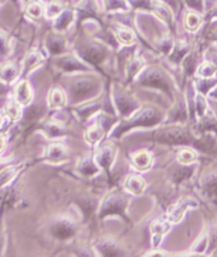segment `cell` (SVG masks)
I'll use <instances>...</instances> for the list:
<instances>
[{"label":"cell","instance_id":"36","mask_svg":"<svg viewBox=\"0 0 217 257\" xmlns=\"http://www.w3.org/2000/svg\"><path fill=\"white\" fill-rule=\"evenodd\" d=\"M212 16L214 17V16H216L217 17V6L213 9V12H212Z\"/></svg>","mask_w":217,"mask_h":257},{"label":"cell","instance_id":"6","mask_svg":"<svg viewBox=\"0 0 217 257\" xmlns=\"http://www.w3.org/2000/svg\"><path fill=\"white\" fill-rule=\"evenodd\" d=\"M57 66L65 71H77L84 70L85 66L71 55H66L57 59Z\"/></svg>","mask_w":217,"mask_h":257},{"label":"cell","instance_id":"28","mask_svg":"<svg viewBox=\"0 0 217 257\" xmlns=\"http://www.w3.org/2000/svg\"><path fill=\"white\" fill-rule=\"evenodd\" d=\"M19 103L17 101H11L7 105V114L12 118V120H17L21 117L22 111L19 108Z\"/></svg>","mask_w":217,"mask_h":257},{"label":"cell","instance_id":"32","mask_svg":"<svg viewBox=\"0 0 217 257\" xmlns=\"http://www.w3.org/2000/svg\"><path fill=\"white\" fill-rule=\"evenodd\" d=\"M205 187L209 193H212L213 195H217V176L212 177L205 183Z\"/></svg>","mask_w":217,"mask_h":257},{"label":"cell","instance_id":"1","mask_svg":"<svg viewBox=\"0 0 217 257\" xmlns=\"http://www.w3.org/2000/svg\"><path fill=\"white\" fill-rule=\"evenodd\" d=\"M142 83L144 85H151L161 89H169L170 81L166 74L158 68H151L142 76Z\"/></svg>","mask_w":217,"mask_h":257},{"label":"cell","instance_id":"21","mask_svg":"<svg viewBox=\"0 0 217 257\" xmlns=\"http://www.w3.org/2000/svg\"><path fill=\"white\" fill-rule=\"evenodd\" d=\"M44 61V56L38 51H31L25 59V69L27 71L31 70L39 64H42Z\"/></svg>","mask_w":217,"mask_h":257},{"label":"cell","instance_id":"14","mask_svg":"<svg viewBox=\"0 0 217 257\" xmlns=\"http://www.w3.org/2000/svg\"><path fill=\"white\" fill-rule=\"evenodd\" d=\"M66 105V96L62 89L54 88L49 94V106L52 109H61Z\"/></svg>","mask_w":217,"mask_h":257},{"label":"cell","instance_id":"23","mask_svg":"<svg viewBox=\"0 0 217 257\" xmlns=\"http://www.w3.org/2000/svg\"><path fill=\"white\" fill-rule=\"evenodd\" d=\"M63 11V5L57 0H53V2H50L47 5L45 14L48 18H56Z\"/></svg>","mask_w":217,"mask_h":257},{"label":"cell","instance_id":"17","mask_svg":"<svg viewBox=\"0 0 217 257\" xmlns=\"http://www.w3.org/2000/svg\"><path fill=\"white\" fill-rule=\"evenodd\" d=\"M115 157V150L113 146H104L100 153L96 156V160L102 165L104 169H108L110 167L113 159Z\"/></svg>","mask_w":217,"mask_h":257},{"label":"cell","instance_id":"35","mask_svg":"<svg viewBox=\"0 0 217 257\" xmlns=\"http://www.w3.org/2000/svg\"><path fill=\"white\" fill-rule=\"evenodd\" d=\"M6 147V139L4 137H0V154L5 151Z\"/></svg>","mask_w":217,"mask_h":257},{"label":"cell","instance_id":"31","mask_svg":"<svg viewBox=\"0 0 217 257\" xmlns=\"http://www.w3.org/2000/svg\"><path fill=\"white\" fill-rule=\"evenodd\" d=\"M128 3L136 9L152 10L153 7V0H128Z\"/></svg>","mask_w":217,"mask_h":257},{"label":"cell","instance_id":"2","mask_svg":"<svg viewBox=\"0 0 217 257\" xmlns=\"http://www.w3.org/2000/svg\"><path fill=\"white\" fill-rule=\"evenodd\" d=\"M81 54L85 59L89 61L90 63L98 64V63H101L106 57L107 51L103 46L97 45V44H92V45L85 47L83 52H81Z\"/></svg>","mask_w":217,"mask_h":257},{"label":"cell","instance_id":"3","mask_svg":"<svg viewBox=\"0 0 217 257\" xmlns=\"http://www.w3.org/2000/svg\"><path fill=\"white\" fill-rule=\"evenodd\" d=\"M194 204H195V201L190 198H184V199L180 200L178 203L174 205L171 209V211L169 213L170 220L172 222L180 221L183 218L184 213H185L187 207H189L190 205H194Z\"/></svg>","mask_w":217,"mask_h":257},{"label":"cell","instance_id":"5","mask_svg":"<svg viewBox=\"0 0 217 257\" xmlns=\"http://www.w3.org/2000/svg\"><path fill=\"white\" fill-rule=\"evenodd\" d=\"M46 46L50 53L55 55L61 54L66 48V41L60 34H51L47 38Z\"/></svg>","mask_w":217,"mask_h":257},{"label":"cell","instance_id":"22","mask_svg":"<svg viewBox=\"0 0 217 257\" xmlns=\"http://www.w3.org/2000/svg\"><path fill=\"white\" fill-rule=\"evenodd\" d=\"M67 151L65 150V147L60 144H52L50 147H49V152H48V157L49 159L51 160H56L60 161L63 160L64 158L67 156Z\"/></svg>","mask_w":217,"mask_h":257},{"label":"cell","instance_id":"13","mask_svg":"<svg viewBox=\"0 0 217 257\" xmlns=\"http://www.w3.org/2000/svg\"><path fill=\"white\" fill-rule=\"evenodd\" d=\"M46 8L44 7L41 0H30L28 2L26 7V13L28 16H30L33 19L42 18L45 14Z\"/></svg>","mask_w":217,"mask_h":257},{"label":"cell","instance_id":"30","mask_svg":"<svg viewBox=\"0 0 217 257\" xmlns=\"http://www.w3.org/2000/svg\"><path fill=\"white\" fill-rule=\"evenodd\" d=\"M195 154L190 151V150H184V151H181L179 154H178V160L183 163V164H190L192 163L193 161H195Z\"/></svg>","mask_w":217,"mask_h":257},{"label":"cell","instance_id":"34","mask_svg":"<svg viewBox=\"0 0 217 257\" xmlns=\"http://www.w3.org/2000/svg\"><path fill=\"white\" fill-rule=\"evenodd\" d=\"M6 44H7L6 36L0 34V53H4L5 49H6Z\"/></svg>","mask_w":217,"mask_h":257},{"label":"cell","instance_id":"10","mask_svg":"<svg viewBox=\"0 0 217 257\" xmlns=\"http://www.w3.org/2000/svg\"><path fill=\"white\" fill-rule=\"evenodd\" d=\"M144 180L139 176H131L125 181V190L134 195H140L144 190Z\"/></svg>","mask_w":217,"mask_h":257},{"label":"cell","instance_id":"25","mask_svg":"<svg viewBox=\"0 0 217 257\" xmlns=\"http://www.w3.org/2000/svg\"><path fill=\"white\" fill-rule=\"evenodd\" d=\"M216 72V66L211 62H205L200 65V67L197 70V73L202 78H210Z\"/></svg>","mask_w":217,"mask_h":257},{"label":"cell","instance_id":"38","mask_svg":"<svg viewBox=\"0 0 217 257\" xmlns=\"http://www.w3.org/2000/svg\"><path fill=\"white\" fill-rule=\"evenodd\" d=\"M214 95H215V96H217V89H216V90L214 91Z\"/></svg>","mask_w":217,"mask_h":257},{"label":"cell","instance_id":"24","mask_svg":"<svg viewBox=\"0 0 217 257\" xmlns=\"http://www.w3.org/2000/svg\"><path fill=\"white\" fill-rule=\"evenodd\" d=\"M103 134L104 131L102 126H92L86 134V140L91 144H94L102 139Z\"/></svg>","mask_w":217,"mask_h":257},{"label":"cell","instance_id":"33","mask_svg":"<svg viewBox=\"0 0 217 257\" xmlns=\"http://www.w3.org/2000/svg\"><path fill=\"white\" fill-rule=\"evenodd\" d=\"M184 2L191 9H193L194 11H202L203 0H184Z\"/></svg>","mask_w":217,"mask_h":257},{"label":"cell","instance_id":"20","mask_svg":"<svg viewBox=\"0 0 217 257\" xmlns=\"http://www.w3.org/2000/svg\"><path fill=\"white\" fill-rule=\"evenodd\" d=\"M94 87V83L90 80H82L78 81L74 84L72 88V94L76 95H84V94H89Z\"/></svg>","mask_w":217,"mask_h":257},{"label":"cell","instance_id":"40","mask_svg":"<svg viewBox=\"0 0 217 257\" xmlns=\"http://www.w3.org/2000/svg\"><path fill=\"white\" fill-rule=\"evenodd\" d=\"M0 123H2V115H0Z\"/></svg>","mask_w":217,"mask_h":257},{"label":"cell","instance_id":"15","mask_svg":"<svg viewBox=\"0 0 217 257\" xmlns=\"http://www.w3.org/2000/svg\"><path fill=\"white\" fill-rule=\"evenodd\" d=\"M201 23H202L201 15L198 13V11H194V10L187 12L184 17V26L187 31L190 32L196 31V30L200 27Z\"/></svg>","mask_w":217,"mask_h":257},{"label":"cell","instance_id":"18","mask_svg":"<svg viewBox=\"0 0 217 257\" xmlns=\"http://www.w3.org/2000/svg\"><path fill=\"white\" fill-rule=\"evenodd\" d=\"M152 232H153V241L155 245H158L161 241L162 236L170 230L169 222L165 221H156L152 225Z\"/></svg>","mask_w":217,"mask_h":257},{"label":"cell","instance_id":"9","mask_svg":"<svg viewBox=\"0 0 217 257\" xmlns=\"http://www.w3.org/2000/svg\"><path fill=\"white\" fill-rule=\"evenodd\" d=\"M74 12L71 10H64V11L56 17V22L54 25L55 30L57 31H65L74 21Z\"/></svg>","mask_w":217,"mask_h":257},{"label":"cell","instance_id":"7","mask_svg":"<svg viewBox=\"0 0 217 257\" xmlns=\"http://www.w3.org/2000/svg\"><path fill=\"white\" fill-rule=\"evenodd\" d=\"M15 97L19 104L27 105L28 103H30L32 98V90L30 85L27 82H23L19 84L15 90Z\"/></svg>","mask_w":217,"mask_h":257},{"label":"cell","instance_id":"29","mask_svg":"<svg viewBox=\"0 0 217 257\" xmlns=\"http://www.w3.org/2000/svg\"><path fill=\"white\" fill-rule=\"evenodd\" d=\"M106 7L108 11H117V10H123L127 11L128 6L126 0H106Z\"/></svg>","mask_w":217,"mask_h":257},{"label":"cell","instance_id":"4","mask_svg":"<svg viewBox=\"0 0 217 257\" xmlns=\"http://www.w3.org/2000/svg\"><path fill=\"white\" fill-rule=\"evenodd\" d=\"M152 10L156 12V14L159 16L163 22H165L172 29L174 28V16L171 11L169 6L158 2V0H153V7Z\"/></svg>","mask_w":217,"mask_h":257},{"label":"cell","instance_id":"19","mask_svg":"<svg viewBox=\"0 0 217 257\" xmlns=\"http://www.w3.org/2000/svg\"><path fill=\"white\" fill-rule=\"evenodd\" d=\"M133 162L138 170H147L152 164V157L145 152L138 153L134 156Z\"/></svg>","mask_w":217,"mask_h":257},{"label":"cell","instance_id":"26","mask_svg":"<svg viewBox=\"0 0 217 257\" xmlns=\"http://www.w3.org/2000/svg\"><path fill=\"white\" fill-rule=\"evenodd\" d=\"M17 170L18 167L16 166H10L0 173V187H3L4 185H6L13 179L14 176L17 173Z\"/></svg>","mask_w":217,"mask_h":257},{"label":"cell","instance_id":"37","mask_svg":"<svg viewBox=\"0 0 217 257\" xmlns=\"http://www.w3.org/2000/svg\"><path fill=\"white\" fill-rule=\"evenodd\" d=\"M4 90H5V87L2 84H0V94L4 92Z\"/></svg>","mask_w":217,"mask_h":257},{"label":"cell","instance_id":"8","mask_svg":"<svg viewBox=\"0 0 217 257\" xmlns=\"http://www.w3.org/2000/svg\"><path fill=\"white\" fill-rule=\"evenodd\" d=\"M125 202H126V200L121 195L108 197L107 200L104 201V204H103V207L101 211H108L110 213L121 211V210H123Z\"/></svg>","mask_w":217,"mask_h":257},{"label":"cell","instance_id":"11","mask_svg":"<svg viewBox=\"0 0 217 257\" xmlns=\"http://www.w3.org/2000/svg\"><path fill=\"white\" fill-rule=\"evenodd\" d=\"M19 69L14 63H8L0 68V80L5 83H11L18 76Z\"/></svg>","mask_w":217,"mask_h":257},{"label":"cell","instance_id":"27","mask_svg":"<svg viewBox=\"0 0 217 257\" xmlns=\"http://www.w3.org/2000/svg\"><path fill=\"white\" fill-rule=\"evenodd\" d=\"M144 65V62L140 57H133L132 61L128 63L127 70L131 76H135L138 72H139Z\"/></svg>","mask_w":217,"mask_h":257},{"label":"cell","instance_id":"12","mask_svg":"<svg viewBox=\"0 0 217 257\" xmlns=\"http://www.w3.org/2000/svg\"><path fill=\"white\" fill-rule=\"evenodd\" d=\"M115 32L118 41L124 45H132L135 42V33L132 31L130 28L125 26H116L115 27Z\"/></svg>","mask_w":217,"mask_h":257},{"label":"cell","instance_id":"16","mask_svg":"<svg viewBox=\"0 0 217 257\" xmlns=\"http://www.w3.org/2000/svg\"><path fill=\"white\" fill-rule=\"evenodd\" d=\"M74 226L67 220L57 221L53 225V233L60 238H67L74 233Z\"/></svg>","mask_w":217,"mask_h":257},{"label":"cell","instance_id":"39","mask_svg":"<svg viewBox=\"0 0 217 257\" xmlns=\"http://www.w3.org/2000/svg\"><path fill=\"white\" fill-rule=\"evenodd\" d=\"M214 39H215V41H216V42H217V33H216V35H215V36H214Z\"/></svg>","mask_w":217,"mask_h":257}]
</instances>
